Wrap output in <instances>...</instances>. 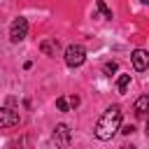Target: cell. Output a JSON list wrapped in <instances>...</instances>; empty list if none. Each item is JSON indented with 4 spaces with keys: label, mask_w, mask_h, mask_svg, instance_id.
I'll list each match as a JSON object with an SVG mask.
<instances>
[{
    "label": "cell",
    "mask_w": 149,
    "mask_h": 149,
    "mask_svg": "<svg viewBox=\"0 0 149 149\" xmlns=\"http://www.w3.org/2000/svg\"><path fill=\"white\" fill-rule=\"evenodd\" d=\"M119 128H121V107H119V105H112V107H107V109L100 114L93 133H95L98 140L107 142V140H112V135H114Z\"/></svg>",
    "instance_id": "obj_1"
},
{
    "label": "cell",
    "mask_w": 149,
    "mask_h": 149,
    "mask_svg": "<svg viewBox=\"0 0 149 149\" xmlns=\"http://www.w3.org/2000/svg\"><path fill=\"white\" fill-rule=\"evenodd\" d=\"M63 58H65V65L68 68H79L86 61V49L81 44H70V47H65Z\"/></svg>",
    "instance_id": "obj_2"
},
{
    "label": "cell",
    "mask_w": 149,
    "mask_h": 149,
    "mask_svg": "<svg viewBox=\"0 0 149 149\" xmlns=\"http://www.w3.org/2000/svg\"><path fill=\"white\" fill-rule=\"evenodd\" d=\"M26 35H28V19H23V16L14 19L12 26H9V40L16 44V42H21Z\"/></svg>",
    "instance_id": "obj_3"
},
{
    "label": "cell",
    "mask_w": 149,
    "mask_h": 149,
    "mask_svg": "<svg viewBox=\"0 0 149 149\" xmlns=\"http://www.w3.org/2000/svg\"><path fill=\"white\" fill-rule=\"evenodd\" d=\"M70 140H72V130H70V126H68V123H58V126L54 128V142H56L58 147H68Z\"/></svg>",
    "instance_id": "obj_4"
},
{
    "label": "cell",
    "mask_w": 149,
    "mask_h": 149,
    "mask_svg": "<svg viewBox=\"0 0 149 149\" xmlns=\"http://www.w3.org/2000/svg\"><path fill=\"white\" fill-rule=\"evenodd\" d=\"M19 112L9 109V107H0V128H12V126H19Z\"/></svg>",
    "instance_id": "obj_5"
},
{
    "label": "cell",
    "mask_w": 149,
    "mask_h": 149,
    "mask_svg": "<svg viewBox=\"0 0 149 149\" xmlns=\"http://www.w3.org/2000/svg\"><path fill=\"white\" fill-rule=\"evenodd\" d=\"M130 58H133V68H135L137 72H144V70H147V65H149V54H147L144 49H135V51L130 54Z\"/></svg>",
    "instance_id": "obj_6"
},
{
    "label": "cell",
    "mask_w": 149,
    "mask_h": 149,
    "mask_svg": "<svg viewBox=\"0 0 149 149\" xmlns=\"http://www.w3.org/2000/svg\"><path fill=\"white\" fill-rule=\"evenodd\" d=\"M77 105H79V98H77V95H58V98H56L58 112H70V109L77 107Z\"/></svg>",
    "instance_id": "obj_7"
},
{
    "label": "cell",
    "mask_w": 149,
    "mask_h": 149,
    "mask_svg": "<svg viewBox=\"0 0 149 149\" xmlns=\"http://www.w3.org/2000/svg\"><path fill=\"white\" fill-rule=\"evenodd\" d=\"M147 109H149V95H140V98L135 100V114H137V116H144Z\"/></svg>",
    "instance_id": "obj_8"
},
{
    "label": "cell",
    "mask_w": 149,
    "mask_h": 149,
    "mask_svg": "<svg viewBox=\"0 0 149 149\" xmlns=\"http://www.w3.org/2000/svg\"><path fill=\"white\" fill-rule=\"evenodd\" d=\"M40 49H42V54H47V56H56V51H58V40H47V42L40 44Z\"/></svg>",
    "instance_id": "obj_9"
},
{
    "label": "cell",
    "mask_w": 149,
    "mask_h": 149,
    "mask_svg": "<svg viewBox=\"0 0 149 149\" xmlns=\"http://www.w3.org/2000/svg\"><path fill=\"white\" fill-rule=\"evenodd\" d=\"M128 84H130V74H121V77L116 79V88H119V93H126Z\"/></svg>",
    "instance_id": "obj_10"
},
{
    "label": "cell",
    "mask_w": 149,
    "mask_h": 149,
    "mask_svg": "<svg viewBox=\"0 0 149 149\" xmlns=\"http://www.w3.org/2000/svg\"><path fill=\"white\" fill-rule=\"evenodd\" d=\"M95 7H98V12H100L105 19H112V9L105 5V0H95Z\"/></svg>",
    "instance_id": "obj_11"
},
{
    "label": "cell",
    "mask_w": 149,
    "mask_h": 149,
    "mask_svg": "<svg viewBox=\"0 0 149 149\" xmlns=\"http://www.w3.org/2000/svg\"><path fill=\"white\" fill-rule=\"evenodd\" d=\"M102 72H105L107 77H112V72H116V63H114V61H112V63H105V65H102Z\"/></svg>",
    "instance_id": "obj_12"
},
{
    "label": "cell",
    "mask_w": 149,
    "mask_h": 149,
    "mask_svg": "<svg viewBox=\"0 0 149 149\" xmlns=\"http://www.w3.org/2000/svg\"><path fill=\"white\" fill-rule=\"evenodd\" d=\"M119 130H121L123 135H130V133L135 130V126H123V128H119Z\"/></svg>",
    "instance_id": "obj_13"
},
{
    "label": "cell",
    "mask_w": 149,
    "mask_h": 149,
    "mask_svg": "<svg viewBox=\"0 0 149 149\" xmlns=\"http://www.w3.org/2000/svg\"><path fill=\"white\" fill-rule=\"evenodd\" d=\"M140 2H142V5H147V2H149V0H140Z\"/></svg>",
    "instance_id": "obj_14"
}]
</instances>
